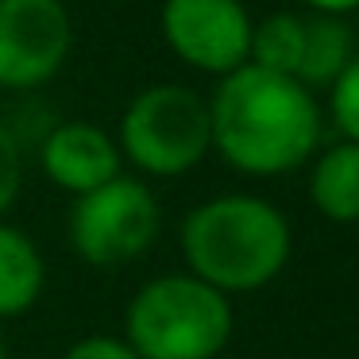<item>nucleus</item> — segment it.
<instances>
[{"label": "nucleus", "mask_w": 359, "mask_h": 359, "mask_svg": "<svg viewBox=\"0 0 359 359\" xmlns=\"http://www.w3.org/2000/svg\"><path fill=\"white\" fill-rule=\"evenodd\" d=\"M212 147L251 178H274L305 166L320 140V109L297 78L240 66L209 97Z\"/></svg>", "instance_id": "nucleus-1"}, {"label": "nucleus", "mask_w": 359, "mask_h": 359, "mask_svg": "<svg viewBox=\"0 0 359 359\" xmlns=\"http://www.w3.org/2000/svg\"><path fill=\"white\" fill-rule=\"evenodd\" d=\"M294 236L278 205L255 194H220L182 220L189 274L220 294H251L286 271Z\"/></svg>", "instance_id": "nucleus-2"}, {"label": "nucleus", "mask_w": 359, "mask_h": 359, "mask_svg": "<svg viewBox=\"0 0 359 359\" xmlns=\"http://www.w3.org/2000/svg\"><path fill=\"white\" fill-rule=\"evenodd\" d=\"M124 340L140 359H217L232 340L228 294L194 274L151 278L128 305Z\"/></svg>", "instance_id": "nucleus-3"}, {"label": "nucleus", "mask_w": 359, "mask_h": 359, "mask_svg": "<svg viewBox=\"0 0 359 359\" xmlns=\"http://www.w3.org/2000/svg\"><path fill=\"white\" fill-rule=\"evenodd\" d=\"M116 147L135 170L151 178H178L212 151L209 101L178 81L147 86L120 116Z\"/></svg>", "instance_id": "nucleus-4"}, {"label": "nucleus", "mask_w": 359, "mask_h": 359, "mask_svg": "<svg viewBox=\"0 0 359 359\" xmlns=\"http://www.w3.org/2000/svg\"><path fill=\"white\" fill-rule=\"evenodd\" d=\"M158 220L155 194L140 178L116 174L74 201L70 248L89 266H124L155 243Z\"/></svg>", "instance_id": "nucleus-5"}, {"label": "nucleus", "mask_w": 359, "mask_h": 359, "mask_svg": "<svg viewBox=\"0 0 359 359\" xmlns=\"http://www.w3.org/2000/svg\"><path fill=\"white\" fill-rule=\"evenodd\" d=\"M74 50V20L62 0H0V86L39 89Z\"/></svg>", "instance_id": "nucleus-6"}, {"label": "nucleus", "mask_w": 359, "mask_h": 359, "mask_svg": "<svg viewBox=\"0 0 359 359\" xmlns=\"http://www.w3.org/2000/svg\"><path fill=\"white\" fill-rule=\"evenodd\" d=\"M163 39L189 70L224 74L248 66L251 16L243 0H163L158 12Z\"/></svg>", "instance_id": "nucleus-7"}, {"label": "nucleus", "mask_w": 359, "mask_h": 359, "mask_svg": "<svg viewBox=\"0 0 359 359\" xmlns=\"http://www.w3.org/2000/svg\"><path fill=\"white\" fill-rule=\"evenodd\" d=\"M39 163H43V174L58 189L81 197L116 178L124 155H120L116 140L109 132H101L89 120H70V124H58L43 140Z\"/></svg>", "instance_id": "nucleus-8"}, {"label": "nucleus", "mask_w": 359, "mask_h": 359, "mask_svg": "<svg viewBox=\"0 0 359 359\" xmlns=\"http://www.w3.org/2000/svg\"><path fill=\"white\" fill-rule=\"evenodd\" d=\"M309 201L332 224L359 220V143H332L309 170Z\"/></svg>", "instance_id": "nucleus-9"}, {"label": "nucleus", "mask_w": 359, "mask_h": 359, "mask_svg": "<svg viewBox=\"0 0 359 359\" xmlns=\"http://www.w3.org/2000/svg\"><path fill=\"white\" fill-rule=\"evenodd\" d=\"M47 266L32 236L0 220V320L27 313L43 294Z\"/></svg>", "instance_id": "nucleus-10"}, {"label": "nucleus", "mask_w": 359, "mask_h": 359, "mask_svg": "<svg viewBox=\"0 0 359 359\" xmlns=\"http://www.w3.org/2000/svg\"><path fill=\"white\" fill-rule=\"evenodd\" d=\"M351 58H355V35L344 24V16H317L313 12L305 20V47L294 78L305 89H317V86L328 89Z\"/></svg>", "instance_id": "nucleus-11"}, {"label": "nucleus", "mask_w": 359, "mask_h": 359, "mask_svg": "<svg viewBox=\"0 0 359 359\" xmlns=\"http://www.w3.org/2000/svg\"><path fill=\"white\" fill-rule=\"evenodd\" d=\"M302 47H305V16L274 12V16L259 20L251 27V58L248 62L294 78L297 62H302Z\"/></svg>", "instance_id": "nucleus-12"}, {"label": "nucleus", "mask_w": 359, "mask_h": 359, "mask_svg": "<svg viewBox=\"0 0 359 359\" xmlns=\"http://www.w3.org/2000/svg\"><path fill=\"white\" fill-rule=\"evenodd\" d=\"M328 116L344 140L359 143V50L340 70V78L328 86Z\"/></svg>", "instance_id": "nucleus-13"}, {"label": "nucleus", "mask_w": 359, "mask_h": 359, "mask_svg": "<svg viewBox=\"0 0 359 359\" xmlns=\"http://www.w3.org/2000/svg\"><path fill=\"white\" fill-rule=\"evenodd\" d=\"M20 186H24V155H20L12 128L0 120V217L16 205Z\"/></svg>", "instance_id": "nucleus-14"}, {"label": "nucleus", "mask_w": 359, "mask_h": 359, "mask_svg": "<svg viewBox=\"0 0 359 359\" xmlns=\"http://www.w3.org/2000/svg\"><path fill=\"white\" fill-rule=\"evenodd\" d=\"M62 359H140V355L120 336H86V340L70 344V351Z\"/></svg>", "instance_id": "nucleus-15"}, {"label": "nucleus", "mask_w": 359, "mask_h": 359, "mask_svg": "<svg viewBox=\"0 0 359 359\" xmlns=\"http://www.w3.org/2000/svg\"><path fill=\"white\" fill-rule=\"evenodd\" d=\"M305 8H313L317 16H351L359 12V0H302Z\"/></svg>", "instance_id": "nucleus-16"}, {"label": "nucleus", "mask_w": 359, "mask_h": 359, "mask_svg": "<svg viewBox=\"0 0 359 359\" xmlns=\"http://www.w3.org/2000/svg\"><path fill=\"white\" fill-rule=\"evenodd\" d=\"M0 359H8V344H4V336H0Z\"/></svg>", "instance_id": "nucleus-17"}]
</instances>
